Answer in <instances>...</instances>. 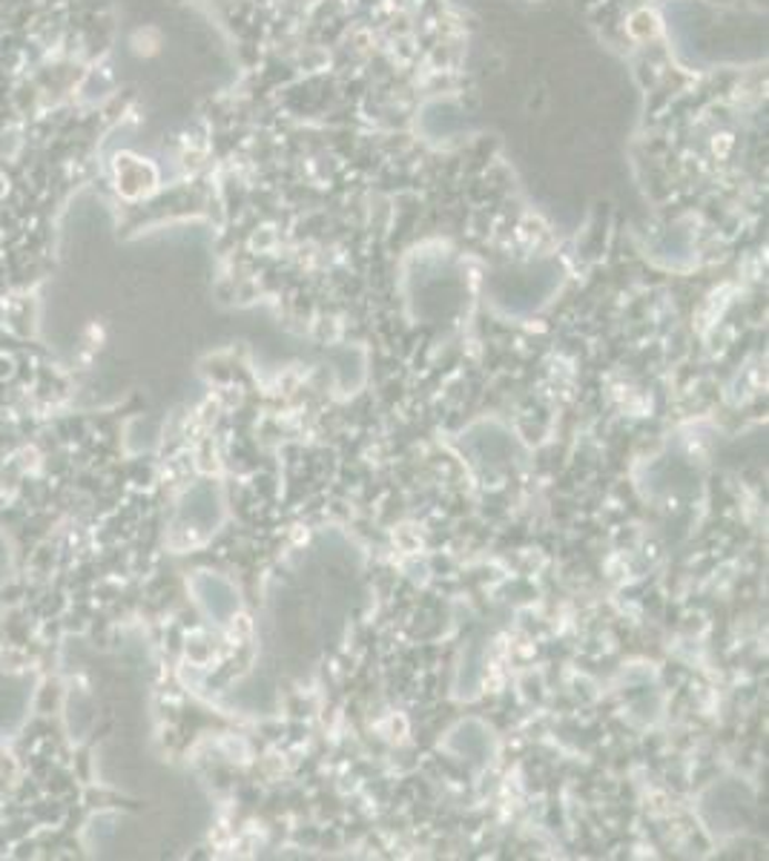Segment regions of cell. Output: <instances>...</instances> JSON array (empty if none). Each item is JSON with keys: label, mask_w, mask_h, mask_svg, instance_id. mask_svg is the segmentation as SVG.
Segmentation results:
<instances>
[{"label": "cell", "mask_w": 769, "mask_h": 861, "mask_svg": "<svg viewBox=\"0 0 769 861\" xmlns=\"http://www.w3.org/2000/svg\"><path fill=\"white\" fill-rule=\"evenodd\" d=\"M752 813V792L741 781H724L704 796V816L718 833H735Z\"/></svg>", "instance_id": "obj_1"}, {"label": "cell", "mask_w": 769, "mask_h": 861, "mask_svg": "<svg viewBox=\"0 0 769 861\" xmlns=\"http://www.w3.org/2000/svg\"><path fill=\"white\" fill-rule=\"evenodd\" d=\"M463 448L474 454L477 463L483 466H512V459L517 457V443L503 425L497 423H479L474 425L463 437Z\"/></svg>", "instance_id": "obj_2"}, {"label": "cell", "mask_w": 769, "mask_h": 861, "mask_svg": "<svg viewBox=\"0 0 769 861\" xmlns=\"http://www.w3.org/2000/svg\"><path fill=\"white\" fill-rule=\"evenodd\" d=\"M190 589H193L199 606L208 611L215 624H227V620L239 611V591L233 589V584L224 580L222 575H213V571H195L193 580H190Z\"/></svg>", "instance_id": "obj_3"}, {"label": "cell", "mask_w": 769, "mask_h": 861, "mask_svg": "<svg viewBox=\"0 0 769 861\" xmlns=\"http://www.w3.org/2000/svg\"><path fill=\"white\" fill-rule=\"evenodd\" d=\"M222 494L213 483H199L190 488L179 506V520L184 526H193L195 531H213L222 523Z\"/></svg>", "instance_id": "obj_4"}, {"label": "cell", "mask_w": 769, "mask_h": 861, "mask_svg": "<svg viewBox=\"0 0 769 861\" xmlns=\"http://www.w3.org/2000/svg\"><path fill=\"white\" fill-rule=\"evenodd\" d=\"M32 701V681L0 672V732L18 730Z\"/></svg>", "instance_id": "obj_5"}, {"label": "cell", "mask_w": 769, "mask_h": 861, "mask_svg": "<svg viewBox=\"0 0 769 861\" xmlns=\"http://www.w3.org/2000/svg\"><path fill=\"white\" fill-rule=\"evenodd\" d=\"M445 747L457 758H468L474 764H486L488 756H492V732L479 721H463L448 732Z\"/></svg>", "instance_id": "obj_6"}, {"label": "cell", "mask_w": 769, "mask_h": 861, "mask_svg": "<svg viewBox=\"0 0 769 861\" xmlns=\"http://www.w3.org/2000/svg\"><path fill=\"white\" fill-rule=\"evenodd\" d=\"M9 571V549H7V540H3V535H0V580L7 577Z\"/></svg>", "instance_id": "obj_7"}]
</instances>
